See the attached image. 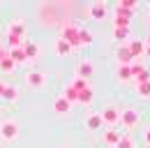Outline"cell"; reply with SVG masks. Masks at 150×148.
I'll return each instance as SVG.
<instances>
[{
	"instance_id": "cb8c5ba5",
	"label": "cell",
	"mask_w": 150,
	"mask_h": 148,
	"mask_svg": "<svg viewBox=\"0 0 150 148\" xmlns=\"http://www.w3.org/2000/svg\"><path fill=\"white\" fill-rule=\"evenodd\" d=\"M115 148H134V139H132L129 134H122L120 137V141H118V146Z\"/></svg>"
},
{
	"instance_id": "5bb4252c",
	"label": "cell",
	"mask_w": 150,
	"mask_h": 148,
	"mask_svg": "<svg viewBox=\"0 0 150 148\" xmlns=\"http://www.w3.org/2000/svg\"><path fill=\"white\" fill-rule=\"evenodd\" d=\"M5 102H16L19 100V88L16 86H5V90H2V95H0Z\"/></svg>"
},
{
	"instance_id": "52a82bcc",
	"label": "cell",
	"mask_w": 150,
	"mask_h": 148,
	"mask_svg": "<svg viewBox=\"0 0 150 148\" xmlns=\"http://www.w3.org/2000/svg\"><path fill=\"white\" fill-rule=\"evenodd\" d=\"M23 56H25V60H35L39 56V46H37V42H33V39H23Z\"/></svg>"
},
{
	"instance_id": "9a60e30c",
	"label": "cell",
	"mask_w": 150,
	"mask_h": 148,
	"mask_svg": "<svg viewBox=\"0 0 150 148\" xmlns=\"http://www.w3.org/2000/svg\"><path fill=\"white\" fill-rule=\"evenodd\" d=\"M93 42H95V37H93L90 30H86V28L79 30V46H90Z\"/></svg>"
},
{
	"instance_id": "8fae6325",
	"label": "cell",
	"mask_w": 150,
	"mask_h": 148,
	"mask_svg": "<svg viewBox=\"0 0 150 148\" xmlns=\"http://www.w3.org/2000/svg\"><path fill=\"white\" fill-rule=\"evenodd\" d=\"M109 14V7H106V2H95L93 7H90V16L95 21H102V18Z\"/></svg>"
},
{
	"instance_id": "d4e9b609",
	"label": "cell",
	"mask_w": 150,
	"mask_h": 148,
	"mask_svg": "<svg viewBox=\"0 0 150 148\" xmlns=\"http://www.w3.org/2000/svg\"><path fill=\"white\" fill-rule=\"evenodd\" d=\"M134 79H136V83H143V81H150V72L146 70V67H143V70H141V72L136 74Z\"/></svg>"
},
{
	"instance_id": "277c9868",
	"label": "cell",
	"mask_w": 150,
	"mask_h": 148,
	"mask_svg": "<svg viewBox=\"0 0 150 148\" xmlns=\"http://www.w3.org/2000/svg\"><path fill=\"white\" fill-rule=\"evenodd\" d=\"M120 123H122V127H136L139 125V111L136 109H122L120 111Z\"/></svg>"
},
{
	"instance_id": "d6986e66",
	"label": "cell",
	"mask_w": 150,
	"mask_h": 148,
	"mask_svg": "<svg viewBox=\"0 0 150 148\" xmlns=\"http://www.w3.org/2000/svg\"><path fill=\"white\" fill-rule=\"evenodd\" d=\"M9 58L14 60V65H21V63H25V56H23V49H9Z\"/></svg>"
},
{
	"instance_id": "e0dca14e",
	"label": "cell",
	"mask_w": 150,
	"mask_h": 148,
	"mask_svg": "<svg viewBox=\"0 0 150 148\" xmlns=\"http://www.w3.org/2000/svg\"><path fill=\"white\" fill-rule=\"evenodd\" d=\"M56 53L65 58V56H69V53H72V46H69V44H67L65 39H56Z\"/></svg>"
},
{
	"instance_id": "ffe728a7",
	"label": "cell",
	"mask_w": 150,
	"mask_h": 148,
	"mask_svg": "<svg viewBox=\"0 0 150 148\" xmlns=\"http://www.w3.org/2000/svg\"><path fill=\"white\" fill-rule=\"evenodd\" d=\"M136 92H139V97H143V100H150V81L136 83Z\"/></svg>"
},
{
	"instance_id": "484cf974",
	"label": "cell",
	"mask_w": 150,
	"mask_h": 148,
	"mask_svg": "<svg viewBox=\"0 0 150 148\" xmlns=\"http://www.w3.org/2000/svg\"><path fill=\"white\" fill-rule=\"evenodd\" d=\"M143 137H146V144H148V146H150V127L146 130V134H143Z\"/></svg>"
},
{
	"instance_id": "1f68e13d",
	"label": "cell",
	"mask_w": 150,
	"mask_h": 148,
	"mask_svg": "<svg viewBox=\"0 0 150 148\" xmlns=\"http://www.w3.org/2000/svg\"><path fill=\"white\" fill-rule=\"evenodd\" d=\"M148 148H150V146H148Z\"/></svg>"
},
{
	"instance_id": "30bf717a",
	"label": "cell",
	"mask_w": 150,
	"mask_h": 148,
	"mask_svg": "<svg viewBox=\"0 0 150 148\" xmlns=\"http://www.w3.org/2000/svg\"><path fill=\"white\" fill-rule=\"evenodd\" d=\"M53 111H56L58 116H65V113H69V111H72V104H69L62 95H58L56 100H53Z\"/></svg>"
},
{
	"instance_id": "7402d4cb",
	"label": "cell",
	"mask_w": 150,
	"mask_h": 148,
	"mask_svg": "<svg viewBox=\"0 0 150 148\" xmlns=\"http://www.w3.org/2000/svg\"><path fill=\"white\" fill-rule=\"evenodd\" d=\"M113 39H118V42L129 39V28H113Z\"/></svg>"
},
{
	"instance_id": "4dcf8cb0",
	"label": "cell",
	"mask_w": 150,
	"mask_h": 148,
	"mask_svg": "<svg viewBox=\"0 0 150 148\" xmlns=\"http://www.w3.org/2000/svg\"><path fill=\"white\" fill-rule=\"evenodd\" d=\"M60 148H65V146H60Z\"/></svg>"
},
{
	"instance_id": "44dd1931",
	"label": "cell",
	"mask_w": 150,
	"mask_h": 148,
	"mask_svg": "<svg viewBox=\"0 0 150 148\" xmlns=\"http://www.w3.org/2000/svg\"><path fill=\"white\" fill-rule=\"evenodd\" d=\"M76 102H81V104H90V102H93V88L88 86L86 90H81V92H79V100H76Z\"/></svg>"
},
{
	"instance_id": "7c38bea8",
	"label": "cell",
	"mask_w": 150,
	"mask_h": 148,
	"mask_svg": "<svg viewBox=\"0 0 150 148\" xmlns=\"http://www.w3.org/2000/svg\"><path fill=\"white\" fill-rule=\"evenodd\" d=\"M120 137H122V132H118V130H113V127H109L106 132H104V144L106 146H118V141H120Z\"/></svg>"
},
{
	"instance_id": "4316f807",
	"label": "cell",
	"mask_w": 150,
	"mask_h": 148,
	"mask_svg": "<svg viewBox=\"0 0 150 148\" xmlns=\"http://www.w3.org/2000/svg\"><path fill=\"white\" fill-rule=\"evenodd\" d=\"M5 86H7V83H5V81H0V95H2V90H5Z\"/></svg>"
},
{
	"instance_id": "83f0119b",
	"label": "cell",
	"mask_w": 150,
	"mask_h": 148,
	"mask_svg": "<svg viewBox=\"0 0 150 148\" xmlns=\"http://www.w3.org/2000/svg\"><path fill=\"white\" fill-rule=\"evenodd\" d=\"M143 44H146V46H150V35L146 37V42H143Z\"/></svg>"
},
{
	"instance_id": "2e32d148",
	"label": "cell",
	"mask_w": 150,
	"mask_h": 148,
	"mask_svg": "<svg viewBox=\"0 0 150 148\" xmlns=\"http://www.w3.org/2000/svg\"><path fill=\"white\" fill-rule=\"evenodd\" d=\"M86 127L88 130H99L102 127V116H99V111H97V113H90V116L86 118Z\"/></svg>"
},
{
	"instance_id": "4fadbf2b",
	"label": "cell",
	"mask_w": 150,
	"mask_h": 148,
	"mask_svg": "<svg viewBox=\"0 0 150 148\" xmlns=\"http://www.w3.org/2000/svg\"><path fill=\"white\" fill-rule=\"evenodd\" d=\"M127 46H129L132 58H139V56L146 53V44H143L141 39H132V42H127Z\"/></svg>"
},
{
	"instance_id": "ac0fdd59",
	"label": "cell",
	"mask_w": 150,
	"mask_h": 148,
	"mask_svg": "<svg viewBox=\"0 0 150 148\" xmlns=\"http://www.w3.org/2000/svg\"><path fill=\"white\" fill-rule=\"evenodd\" d=\"M0 70L7 74V72H14V70H16V65H14V60H12L9 56H5V58H0Z\"/></svg>"
},
{
	"instance_id": "f546056e",
	"label": "cell",
	"mask_w": 150,
	"mask_h": 148,
	"mask_svg": "<svg viewBox=\"0 0 150 148\" xmlns=\"http://www.w3.org/2000/svg\"><path fill=\"white\" fill-rule=\"evenodd\" d=\"M148 26H150V12H148Z\"/></svg>"
},
{
	"instance_id": "6da1fadb",
	"label": "cell",
	"mask_w": 150,
	"mask_h": 148,
	"mask_svg": "<svg viewBox=\"0 0 150 148\" xmlns=\"http://www.w3.org/2000/svg\"><path fill=\"white\" fill-rule=\"evenodd\" d=\"M0 137H2V141H7V144L16 141V139H19V123L12 120V118L2 120V123H0Z\"/></svg>"
},
{
	"instance_id": "8992f818",
	"label": "cell",
	"mask_w": 150,
	"mask_h": 148,
	"mask_svg": "<svg viewBox=\"0 0 150 148\" xmlns=\"http://www.w3.org/2000/svg\"><path fill=\"white\" fill-rule=\"evenodd\" d=\"M93 74H95V63L93 60H81V63L76 65V76H79V79H86V81H88Z\"/></svg>"
},
{
	"instance_id": "603a6c76",
	"label": "cell",
	"mask_w": 150,
	"mask_h": 148,
	"mask_svg": "<svg viewBox=\"0 0 150 148\" xmlns=\"http://www.w3.org/2000/svg\"><path fill=\"white\" fill-rule=\"evenodd\" d=\"M118 79H122V81H129V79H134V76H132L129 65H120V67H118Z\"/></svg>"
},
{
	"instance_id": "ba28073f",
	"label": "cell",
	"mask_w": 150,
	"mask_h": 148,
	"mask_svg": "<svg viewBox=\"0 0 150 148\" xmlns=\"http://www.w3.org/2000/svg\"><path fill=\"white\" fill-rule=\"evenodd\" d=\"M23 35H25V23L23 21H12L7 26V37H19V39H23Z\"/></svg>"
},
{
	"instance_id": "5b68a950",
	"label": "cell",
	"mask_w": 150,
	"mask_h": 148,
	"mask_svg": "<svg viewBox=\"0 0 150 148\" xmlns=\"http://www.w3.org/2000/svg\"><path fill=\"white\" fill-rule=\"evenodd\" d=\"M25 86L33 88V90H39V88L46 86V76L42 72H28L25 74Z\"/></svg>"
},
{
	"instance_id": "7a4b0ae2",
	"label": "cell",
	"mask_w": 150,
	"mask_h": 148,
	"mask_svg": "<svg viewBox=\"0 0 150 148\" xmlns=\"http://www.w3.org/2000/svg\"><path fill=\"white\" fill-rule=\"evenodd\" d=\"M79 30H81V26H79V23L67 21V23L62 26V37H60V39H65V42L74 49V46H79Z\"/></svg>"
},
{
	"instance_id": "f1b7e54d",
	"label": "cell",
	"mask_w": 150,
	"mask_h": 148,
	"mask_svg": "<svg viewBox=\"0 0 150 148\" xmlns=\"http://www.w3.org/2000/svg\"><path fill=\"white\" fill-rule=\"evenodd\" d=\"M143 56H148V58H150V46H146V53H143Z\"/></svg>"
},
{
	"instance_id": "3957f363",
	"label": "cell",
	"mask_w": 150,
	"mask_h": 148,
	"mask_svg": "<svg viewBox=\"0 0 150 148\" xmlns=\"http://www.w3.org/2000/svg\"><path fill=\"white\" fill-rule=\"evenodd\" d=\"M99 116H102V125L113 127V125L120 123V111L115 109V107H106L104 111H99Z\"/></svg>"
},
{
	"instance_id": "9c48e42d",
	"label": "cell",
	"mask_w": 150,
	"mask_h": 148,
	"mask_svg": "<svg viewBox=\"0 0 150 148\" xmlns=\"http://www.w3.org/2000/svg\"><path fill=\"white\" fill-rule=\"evenodd\" d=\"M115 58H118V63H120V65H132V63H134V58H132L129 46H127V44H122V46H118V49H115Z\"/></svg>"
}]
</instances>
